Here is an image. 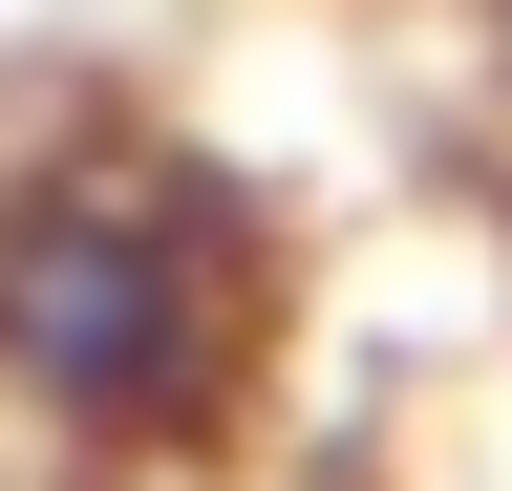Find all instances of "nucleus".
Listing matches in <instances>:
<instances>
[{
    "instance_id": "f257e3e1",
    "label": "nucleus",
    "mask_w": 512,
    "mask_h": 491,
    "mask_svg": "<svg viewBox=\"0 0 512 491\" xmlns=\"http://www.w3.org/2000/svg\"><path fill=\"white\" fill-rule=\"evenodd\" d=\"M256 363V214L150 129L0 171V406L86 449H192Z\"/></svg>"
}]
</instances>
